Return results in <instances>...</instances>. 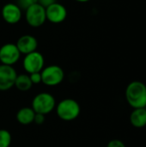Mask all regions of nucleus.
Wrapping results in <instances>:
<instances>
[{
  "mask_svg": "<svg viewBox=\"0 0 146 147\" xmlns=\"http://www.w3.org/2000/svg\"><path fill=\"white\" fill-rule=\"evenodd\" d=\"M11 140L10 133L6 129H0V147H9Z\"/></svg>",
  "mask_w": 146,
  "mask_h": 147,
  "instance_id": "2eb2a0df",
  "label": "nucleus"
},
{
  "mask_svg": "<svg viewBox=\"0 0 146 147\" xmlns=\"http://www.w3.org/2000/svg\"><path fill=\"white\" fill-rule=\"evenodd\" d=\"M130 122L136 128L146 127V108L133 109L130 115Z\"/></svg>",
  "mask_w": 146,
  "mask_h": 147,
  "instance_id": "f8f14e48",
  "label": "nucleus"
},
{
  "mask_svg": "<svg viewBox=\"0 0 146 147\" xmlns=\"http://www.w3.org/2000/svg\"><path fill=\"white\" fill-rule=\"evenodd\" d=\"M45 116L41 114H36L34 115V122L37 125H42L45 122Z\"/></svg>",
  "mask_w": 146,
  "mask_h": 147,
  "instance_id": "6ab92c4d",
  "label": "nucleus"
},
{
  "mask_svg": "<svg viewBox=\"0 0 146 147\" xmlns=\"http://www.w3.org/2000/svg\"><path fill=\"white\" fill-rule=\"evenodd\" d=\"M31 108L36 114L46 115L55 109L56 100L52 94L48 92H40L33 98Z\"/></svg>",
  "mask_w": 146,
  "mask_h": 147,
  "instance_id": "7ed1b4c3",
  "label": "nucleus"
},
{
  "mask_svg": "<svg viewBox=\"0 0 146 147\" xmlns=\"http://www.w3.org/2000/svg\"><path fill=\"white\" fill-rule=\"evenodd\" d=\"M55 2H57V0H38V3L45 8Z\"/></svg>",
  "mask_w": 146,
  "mask_h": 147,
  "instance_id": "aec40b11",
  "label": "nucleus"
},
{
  "mask_svg": "<svg viewBox=\"0 0 146 147\" xmlns=\"http://www.w3.org/2000/svg\"><path fill=\"white\" fill-rule=\"evenodd\" d=\"M21 58V53L14 43H6L0 47V62L2 65L13 66Z\"/></svg>",
  "mask_w": 146,
  "mask_h": 147,
  "instance_id": "0eeeda50",
  "label": "nucleus"
},
{
  "mask_svg": "<svg viewBox=\"0 0 146 147\" xmlns=\"http://www.w3.org/2000/svg\"><path fill=\"white\" fill-rule=\"evenodd\" d=\"M21 54H28L34 51H37L38 40L37 39L30 34L22 35L15 43Z\"/></svg>",
  "mask_w": 146,
  "mask_h": 147,
  "instance_id": "9b49d317",
  "label": "nucleus"
},
{
  "mask_svg": "<svg viewBox=\"0 0 146 147\" xmlns=\"http://www.w3.org/2000/svg\"><path fill=\"white\" fill-rule=\"evenodd\" d=\"M107 147H126V146L124 142L120 140H112L108 143Z\"/></svg>",
  "mask_w": 146,
  "mask_h": 147,
  "instance_id": "a211bd4d",
  "label": "nucleus"
},
{
  "mask_svg": "<svg viewBox=\"0 0 146 147\" xmlns=\"http://www.w3.org/2000/svg\"><path fill=\"white\" fill-rule=\"evenodd\" d=\"M56 113L58 117L64 121H72L76 120L80 113L79 103L72 98H65L56 104Z\"/></svg>",
  "mask_w": 146,
  "mask_h": 147,
  "instance_id": "f03ea898",
  "label": "nucleus"
},
{
  "mask_svg": "<svg viewBox=\"0 0 146 147\" xmlns=\"http://www.w3.org/2000/svg\"><path fill=\"white\" fill-rule=\"evenodd\" d=\"M35 112L32 108L24 107L18 110L16 113V120L22 125H29L34 122Z\"/></svg>",
  "mask_w": 146,
  "mask_h": 147,
  "instance_id": "ddd939ff",
  "label": "nucleus"
},
{
  "mask_svg": "<svg viewBox=\"0 0 146 147\" xmlns=\"http://www.w3.org/2000/svg\"><path fill=\"white\" fill-rule=\"evenodd\" d=\"M41 83L48 87H54L60 84L65 78L64 70L57 65H51L43 68L40 71Z\"/></svg>",
  "mask_w": 146,
  "mask_h": 147,
  "instance_id": "20e7f679",
  "label": "nucleus"
},
{
  "mask_svg": "<svg viewBox=\"0 0 146 147\" xmlns=\"http://www.w3.org/2000/svg\"><path fill=\"white\" fill-rule=\"evenodd\" d=\"M78 3H87V2H89L90 0H75Z\"/></svg>",
  "mask_w": 146,
  "mask_h": 147,
  "instance_id": "412c9836",
  "label": "nucleus"
},
{
  "mask_svg": "<svg viewBox=\"0 0 146 147\" xmlns=\"http://www.w3.org/2000/svg\"><path fill=\"white\" fill-rule=\"evenodd\" d=\"M22 66L27 74L40 72L45 67L44 56L38 51L26 54L22 60Z\"/></svg>",
  "mask_w": 146,
  "mask_h": 147,
  "instance_id": "423d86ee",
  "label": "nucleus"
},
{
  "mask_svg": "<svg viewBox=\"0 0 146 147\" xmlns=\"http://www.w3.org/2000/svg\"><path fill=\"white\" fill-rule=\"evenodd\" d=\"M33 86V84L30 80L29 75L27 73L19 74L16 77L15 82V87L22 92L29 90Z\"/></svg>",
  "mask_w": 146,
  "mask_h": 147,
  "instance_id": "4468645a",
  "label": "nucleus"
},
{
  "mask_svg": "<svg viewBox=\"0 0 146 147\" xmlns=\"http://www.w3.org/2000/svg\"><path fill=\"white\" fill-rule=\"evenodd\" d=\"M29 75V78H30V80L34 84H39L41 83V75H40V72H34V73H32V74H28Z\"/></svg>",
  "mask_w": 146,
  "mask_h": 147,
  "instance_id": "f3484780",
  "label": "nucleus"
},
{
  "mask_svg": "<svg viewBox=\"0 0 146 147\" xmlns=\"http://www.w3.org/2000/svg\"><path fill=\"white\" fill-rule=\"evenodd\" d=\"M38 3V0H18L17 2V5L22 9H28L29 6L34 4Z\"/></svg>",
  "mask_w": 146,
  "mask_h": 147,
  "instance_id": "dca6fc26",
  "label": "nucleus"
},
{
  "mask_svg": "<svg viewBox=\"0 0 146 147\" xmlns=\"http://www.w3.org/2000/svg\"><path fill=\"white\" fill-rule=\"evenodd\" d=\"M17 72L13 66L0 65V91H6L15 86Z\"/></svg>",
  "mask_w": 146,
  "mask_h": 147,
  "instance_id": "6e6552de",
  "label": "nucleus"
},
{
  "mask_svg": "<svg viewBox=\"0 0 146 147\" xmlns=\"http://www.w3.org/2000/svg\"><path fill=\"white\" fill-rule=\"evenodd\" d=\"M46 16L47 21L54 24H59L66 19L67 9L62 3L55 2L46 7Z\"/></svg>",
  "mask_w": 146,
  "mask_h": 147,
  "instance_id": "1a4fd4ad",
  "label": "nucleus"
},
{
  "mask_svg": "<svg viewBox=\"0 0 146 147\" xmlns=\"http://www.w3.org/2000/svg\"><path fill=\"white\" fill-rule=\"evenodd\" d=\"M126 100L133 109L146 108V85L141 81H133L126 88Z\"/></svg>",
  "mask_w": 146,
  "mask_h": 147,
  "instance_id": "f257e3e1",
  "label": "nucleus"
},
{
  "mask_svg": "<svg viewBox=\"0 0 146 147\" xmlns=\"http://www.w3.org/2000/svg\"><path fill=\"white\" fill-rule=\"evenodd\" d=\"M25 20L32 28H39L46 21V8L36 3L25 9Z\"/></svg>",
  "mask_w": 146,
  "mask_h": 147,
  "instance_id": "39448f33",
  "label": "nucleus"
},
{
  "mask_svg": "<svg viewBox=\"0 0 146 147\" xmlns=\"http://www.w3.org/2000/svg\"><path fill=\"white\" fill-rule=\"evenodd\" d=\"M1 15L3 21L9 24L18 23L22 16V9L14 3H8L4 4L2 8Z\"/></svg>",
  "mask_w": 146,
  "mask_h": 147,
  "instance_id": "9d476101",
  "label": "nucleus"
}]
</instances>
